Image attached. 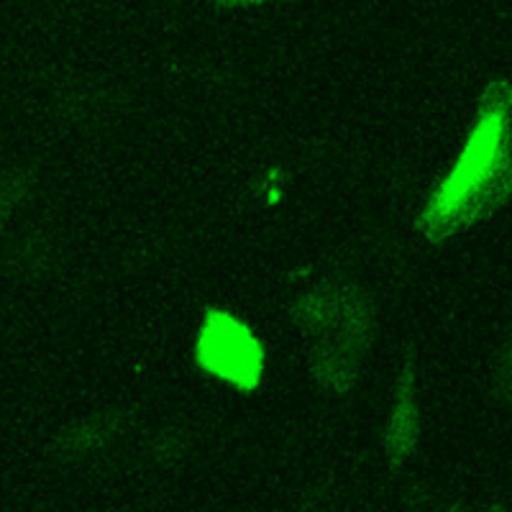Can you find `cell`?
<instances>
[{"label":"cell","mask_w":512,"mask_h":512,"mask_svg":"<svg viewBox=\"0 0 512 512\" xmlns=\"http://www.w3.org/2000/svg\"><path fill=\"white\" fill-rule=\"evenodd\" d=\"M198 361L210 374L249 390L262 374V346L236 318L210 313L198 338Z\"/></svg>","instance_id":"cell-2"},{"label":"cell","mask_w":512,"mask_h":512,"mask_svg":"<svg viewBox=\"0 0 512 512\" xmlns=\"http://www.w3.org/2000/svg\"><path fill=\"white\" fill-rule=\"evenodd\" d=\"M418 438V405L413 395V364L402 372L400 387H397V405L392 413L390 428H387V454L392 464H402V459L413 451Z\"/></svg>","instance_id":"cell-3"},{"label":"cell","mask_w":512,"mask_h":512,"mask_svg":"<svg viewBox=\"0 0 512 512\" xmlns=\"http://www.w3.org/2000/svg\"><path fill=\"white\" fill-rule=\"evenodd\" d=\"M446 512H459V510H456V507H451V510H446Z\"/></svg>","instance_id":"cell-6"},{"label":"cell","mask_w":512,"mask_h":512,"mask_svg":"<svg viewBox=\"0 0 512 512\" xmlns=\"http://www.w3.org/2000/svg\"><path fill=\"white\" fill-rule=\"evenodd\" d=\"M512 192V88L492 82L479 100L477 121L446 180L436 187L420 228L433 241L492 216Z\"/></svg>","instance_id":"cell-1"},{"label":"cell","mask_w":512,"mask_h":512,"mask_svg":"<svg viewBox=\"0 0 512 512\" xmlns=\"http://www.w3.org/2000/svg\"><path fill=\"white\" fill-rule=\"evenodd\" d=\"M108 433V425L100 423V420H90V423H82L70 428V441H62L72 448V451H80V448H90L98 446L100 441Z\"/></svg>","instance_id":"cell-4"},{"label":"cell","mask_w":512,"mask_h":512,"mask_svg":"<svg viewBox=\"0 0 512 512\" xmlns=\"http://www.w3.org/2000/svg\"><path fill=\"white\" fill-rule=\"evenodd\" d=\"M497 390L505 400H512V328L500 354V369H497Z\"/></svg>","instance_id":"cell-5"}]
</instances>
